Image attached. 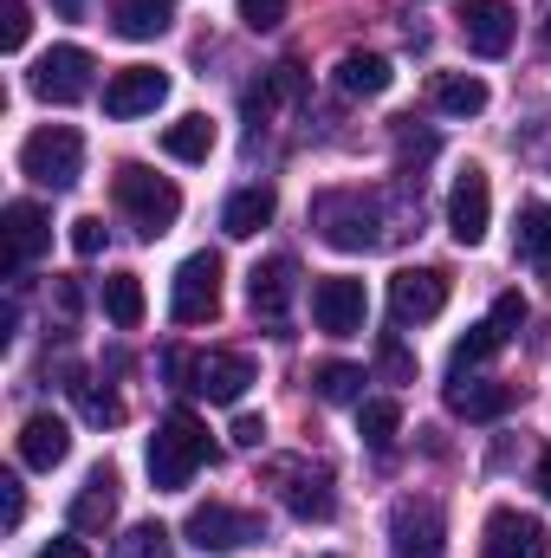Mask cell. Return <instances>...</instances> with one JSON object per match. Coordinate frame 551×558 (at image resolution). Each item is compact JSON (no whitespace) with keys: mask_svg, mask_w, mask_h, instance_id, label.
Wrapping results in <instances>:
<instances>
[{"mask_svg":"<svg viewBox=\"0 0 551 558\" xmlns=\"http://www.w3.org/2000/svg\"><path fill=\"white\" fill-rule=\"evenodd\" d=\"M513 247H519V260L539 279H551V202H526V208H519Z\"/></svg>","mask_w":551,"mask_h":558,"instance_id":"cell-24","label":"cell"},{"mask_svg":"<svg viewBox=\"0 0 551 558\" xmlns=\"http://www.w3.org/2000/svg\"><path fill=\"white\" fill-rule=\"evenodd\" d=\"M273 481H279V500H285L292 520H331V513H338V494H331V474H325V468L285 461Z\"/></svg>","mask_w":551,"mask_h":558,"instance_id":"cell-16","label":"cell"},{"mask_svg":"<svg viewBox=\"0 0 551 558\" xmlns=\"http://www.w3.org/2000/svg\"><path fill=\"white\" fill-rule=\"evenodd\" d=\"M311 390L325 403H364V371L357 364H318L311 371Z\"/></svg>","mask_w":551,"mask_h":558,"instance_id":"cell-30","label":"cell"},{"mask_svg":"<svg viewBox=\"0 0 551 558\" xmlns=\"http://www.w3.org/2000/svg\"><path fill=\"white\" fill-rule=\"evenodd\" d=\"M428 98H434L441 118H480V111H487V78H474V72H441V78L428 85Z\"/></svg>","mask_w":551,"mask_h":558,"instance_id":"cell-25","label":"cell"},{"mask_svg":"<svg viewBox=\"0 0 551 558\" xmlns=\"http://www.w3.org/2000/svg\"><path fill=\"white\" fill-rule=\"evenodd\" d=\"M279 20H285V0H241V26H254V33H273Z\"/></svg>","mask_w":551,"mask_h":558,"instance_id":"cell-38","label":"cell"},{"mask_svg":"<svg viewBox=\"0 0 551 558\" xmlns=\"http://www.w3.org/2000/svg\"><path fill=\"white\" fill-rule=\"evenodd\" d=\"M65 454H72V428H65L59 416H46V410H39V416L20 422V461H26V468L52 474Z\"/></svg>","mask_w":551,"mask_h":558,"instance_id":"cell-20","label":"cell"},{"mask_svg":"<svg viewBox=\"0 0 551 558\" xmlns=\"http://www.w3.org/2000/svg\"><path fill=\"white\" fill-rule=\"evenodd\" d=\"M311 228L338 254H370V247L390 241V215H383V202L370 189H325L311 202Z\"/></svg>","mask_w":551,"mask_h":558,"instance_id":"cell-1","label":"cell"},{"mask_svg":"<svg viewBox=\"0 0 551 558\" xmlns=\"http://www.w3.org/2000/svg\"><path fill=\"white\" fill-rule=\"evenodd\" d=\"M526 318H532V305H526L519 292H500V299H493V318H487V325H493L500 338H519V331H526Z\"/></svg>","mask_w":551,"mask_h":558,"instance_id":"cell-34","label":"cell"},{"mask_svg":"<svg viewBox=\"0 0 551 558\" xmlns=\"http://www.w3.org/2000/svg\"><path fill=\"white\" fill-rule=\"evenodd\" d=\"M26 33H33L26 0H0V46H7V52H20V46H26Z\"/></svg>","mask_w":551,"mask_h":558,"instance_id":"cell-35","label":"cell"},{"mask_svg":"<svg viewBox=\"0 0 551 558\" xmlns=\"http://www.w3.org/2000/svg\"><path fill=\"white\" fill-rule=\"evenodd\" d=\"M513 403H519V390L500 384V377H454L448 384V410L467 422H500Z\"/></svg>","mask_w":551,"mask_h":558,"instance_id":"cell-19","label":"cell"},{"mask_svg":"<svg viewBox=\"0 0 551 558\" xmlns=\"http://www.w3.org/2000/svg\"><path fill=\"white\" fill-rule=\"evenodd\" d=\"M162 98H169V72H156V65H124V72L105 85V118L131 124V118H149Z\"/></svg>","mask_w":551,"mask_h":558,"instance_id":"cell-14","label":"cell"},{"mask_svg":"<svg viewBox=\"0 0 551 558\" xmlns=\"http://www.w3.org/2000/svg\"><path fill=\"white\" fill-rule=\"evenodd\" d=\"M111 195H118V208H124V221L137 228L143 241H156V234H169V228H175V215H182V189H175L169 175H156V169H143V162H124V169L111 175Z\"/></svg>","mask_w":551,"mask_h":558,"instance_id":"cell-3","label":"cell"},{"mask_svg":"<svg viewBox=\"0 0 551 558\" xmlns=\"http://www.w3.org/2000/svg\"><path fill=\"white\" fill-rule=\"evenodd\" d=\"M441 305H448V274L403 267V274L390 279V318L396 325H428V318H441Z\"/></svg>","mask_w":551,"mask_h":558,"instance_id":"cell-13","label":"cell"},{"mask_svg":"<svg viewBox=\"0 0 551 558\" xmlns=\"http://www.w3.org/2000/svg\"><path fill=\"white\" fill-rule=\"evenodd\" d=\"M448 553V520L434 500L421 494H403L390 507V558H441Z\"/></svg>","mask_w":551,"mask_h":558,"instance_id":"cell-6","label":"cell"},{"mask_svg":"<svg viewBox=\"0 0 551 558\" xmlns=\"http://www.w3.org/2000/svg\"><path fill=\"white\" fill-rule=\"evenodd\" d=\"M539 39H546V52H551V13H546V26H539Z\"/></svg>","mask_w":551,"mask_h":558,"instance_id":"cell-45","label":"cell"},{"mask_svg":"<svg viewBox=\"0 0 551 558\" xmlns=\"http://www.w3.org/2000/svg\"><path fill=\"white\" fill-rule=\"evenodd\" d=\"M487 228H493V182H487L480 162H467V169L454 175V189H448V234H454L461 247H480Z\"/></svg>","mask_w":551,"mask_h":558,"instance_id":"cell-10","label":"cell"},{"mask_svg":"<svg viewBox=\"0 0 551 558\" xmlns=\"http://www.w3.org/2000/svg\"><path fill=\"white\" fill-rule=\"evenodd\" d=\"M396 85V65L383 59V52H344L338 59V92H351V98H383Z\"/></svg>","mask_w":551,"mask_h":558,"instance_id":"cell-23","label":"cell"},{"mask_svg":"<svg viewBox=\"0 0 551 558\" xmlns=\"http://www.w3.org/2000/svg\"><path fill=\"white\" fill-rule=\"evenodd\" d=\"M539 494L551 500V448H546V461H539Z\"/></svg>","mask_w":551,"mask_h":558,"instance_id":"cell-44","label":"cell"},{"mask_svg":"<svg viewBox=\"0 0 551 558\" xmlns=\"http://www.w3.org/2000/svg\"><path fill=\"white\" fill-rule=\"evenodd\" d=\"M105 318L118 331H137L143 325V279L137 274H111L105 279Z\"/></svg>","mask_w":551,"mask_h":558,"instance_id":"cell-29","label":"cell"},{"mask_svg":"<svg viewBox=\"0 0 551 558\" xmlns=\"http://www.w3.org/2000/svg\"><path fill=\"white\" fill-rule=\"evenodd\" d=\"M118 520V474L111 468H91L78 500H72V533H105Z\"/></svg>","mask_w":551,"mask_h":558,"instance_id":"cell-21","label":"cell"},{"mask_svg":"<svg viewBox=\"0 0 551 558\" xmlns=\"http://www.w3.org/2000/svg\"><path fill=\"white\" fill-rule=\"evenodd\" d=\"M279 215V195L267 182H254V189H241V195H228V208H221V228L234 234V241H254L267 221Z\"/></svg>","mask_w":551,"mask_h":558,"instance_id":"cell-22","label":"cell"},{"mask_svg":"<svg viewBox=\"0 0 551 558\" xmlns=\"http://www.w3.org/2000/svg\"><path fill=\"white\" fill-rule=\"evenodd\" d=\"M311 318H318L325 338H357V331L370 325V292H364V279H351V274L318 279V286H311Z\"/></svg>","mask_w":551,"mask_h":558,"instance_id":"cell-9","label":"cell"},{"mask_svg":"<svg viewBox=\"0 0 551 558\" xmlns=\"http://www.w3.org/2000/svg\"><path fill=\"white\" fill-rule=\"evenodd\" d=\"M169 312H175V325H208L221 312V254H188L175 267Z\"/></svg>","mask_w":551,"mask_h":558,"instance_id":"cell-8","label":"cell"},{"mask_svg":"<svg viewBox=\"0 0 551 558\" xmlns=\"http://www.w3.org/2000/svg\"><path fill=\"white\" fill-rule=\"evenodd\" d=\"M72 254H78V260H98V254H105V221H98V215H78V221H72Z\"/></svg>","mask_w":551,"mask_h":558,"instance_id":"cell-36","label":"cell"},{"mask_svg":"<svg viewBox=\"0 0 551 558\" xmlns=\"http://www.w3.org/2000/svg\"><path fill=\"white\" fill-rule=\"evenodd\" d=\"M201 461H215L208 428L188 416V410L162 416V428L149 435V481H156V494H182V487L195 481V468H201Z\"/></svg>","mask_w":551,"mask_h":558,"instance_id":"cell-2","label":"cell"},{"mask_svg":"<svg viewBox=\"0 0 551 558\" xmlns=\"http://www.w3.org/2000/svg\"><path fill=\"white\" fill-rule=\"evenodd\" d=\"M377 364H383V377H396V384H415V357L403 351V338H383V344H377Z\"/></svg>","mask_w":551,"mask_h":558,"instance_id":"cell-37","label":"cell"},{"mask_svg":"<svg viewBox=\"0 0 551 558\" xmlns=\"http://www.w3.org/2000/svg\"><path fill=\"white\" fill-rule=\"evenodd\" d=\"M325 558H338V553H325Z\"/></svg>","mask_w":551,"mask_h":558,"instance_id":"cell-46","label":"cell"},{"mask_svg":"<svg viewBox=\"0 0 551 558\" xmlns=\"http://www.w3.org/2000/svg\"><path fill=\"white\" fill-rule=\"evenodd\" d=\"M111 26L124 39H162L175 26V0H111Z\"/></svg>","mask_w":551,"mask_h":558,"instance_id":"cell-26","label":"cell"},{"mask_svg":"<svg viewBox=\"0 0 551 558\" xmlns=\"http://www.w3.org/2000/svg\"><path fill=\"white\" fill-rule=\"evenodd\" d=\"M169 371H175V377H188V390H195V397H208V403H241V397H247V384H254V364H247L241 351L169 357Z\"/></svg>","mask_w":551,"mask_h":558,"instance_id":"cell-7","label":"cell"},{"mask_svg":"<svg viewBox=\"0 0 551 558\" xmlns=\"http://www.w3.org/2000/svg\"><path fill=\"white\" fill-rule=\"evenodd\" d=\"M188 546L195 553H241V546H260L267 539V526H260V513H241V507H228V500H208V507H195L188 513Z\"/></svg>","mask_w":551,"mask_h":558,"instance_id":"cell-5","label":"cell"},{"mask_svg":"<svg viewBox=\"0 0 551 558\" xmlns=\"http://www.w3.org/2000/svg\"><path fill=\"white\" fill-rule=\"evenodd\" d=\"M72 390H78V410H85V422H98V428L124 422V403H118L111 390H98V384H72Z\"/></svg>","mask_w":551,"mask_h":558,"instance_id":"cell-33","label":"cell"},{"mask_svg":"<svg viewBox=\"0 0 551 558\" xmlns=\"http://www.w3.org/2000/svg\"><path fill=\"white\" fill-rule=\"evenodd\" d=\"M513 33H519V13L506 0H467L461 7V39L480 52V59H506L513 52Z\"/></svg>","mask_w":551,"mask_h":558,"instance_id":"cell-15","label":"cell"},{"mask_svg":"<svg viewBox=\"0 0 551 558\" xmlns=\"http://www.w3.org/2000/svg\"><path fill=\"white\" fill-rule=\"evenodd\" d=\"M26 85L46 105H78L91 92V52L85 46H52V52H39V65L26 72Z\"/></svg>","mask_w":551,"mask_h":558,"instance_id":"cell-11","label":"cell"},{"mask_svg":"<svg viewBox=\"0 0 551 558\" xmlns=\"http://www.w3.org/2000/svg\"><path fill=\"white\" fill-rule=\"evenodd\" d=\"M7 274H20V267H33L46 247H52V221H46V208L39 202H7Z\"/></svg>","mask_w":551,"mask_h":558,"instance_id":"cell-18","label":"cell"},{"mask_svg":"<svg viewBox=\"0 0 551 558\" xmlns=\"http://www.w3.org/2000/svg\"><path fill=\"white\" fill-rule=\"evenodd\" d=\"M52 13H59V20H78V13H85V0H52Z\"/></svg>","mask_w":551,"mask_h":558,"instance_id":"cell-43","label":"cell"},{"mask_svg":"<svg viewBox=\"0 0 551 558\" xmlns=\"http://www.w3.org/2000/svg\"><path fill=\"white\" fill-rule=\"evenodd\" d=\"M292 292H298V267H292L285 254H267V260L247 274V305H254V318H267V325H285Z\"/></svg>","mask_w":551,"mask_h":558,"instance_id":"cell-17","label":"cell"},{"mask_svg":"<svg viewBox=\"0 0 551 558\" xmlns=\"http://www.w3.org/2000/svg\"><path fill=\"white\" fill-rule=\"evenodd\" d=\"M20 169L39 182V189H72L85 175V137L72 124H46L20 143Z\"/></svg>","mask_w":551,"mask_h":558,"instance_id":"cell-4","label":"cell"},{"mask_svg":"<svg viewBox=\"0 0 551 558\" xmlns=\"http://www.w3.org/2000/svg\"><path fill=\"white\" fill-rule=\"evenodd\" d=\"M0 494H7V526H20V513H26V494H20V481L7 474V481H0Z\"/></svg>","mask_w":551,"mask_h":558,"instance_id":"cell-41","label":"cell"},{"mask_svg":"<svg viewBox=\"0 0 551 558\" xmlns=\"http://www.w3.org/2000/svg\"><path fill=\"white\" fill-rule=\"evenodd\" d=\"M500 344H506V338H500V331H493V325H474V331H467V338H461V344H454V377H467V371H474V364H487V357H493V351H500Z\"/></svg>","mask_w":551,"mask_h":558,"instance_id":"cell-31","label":"cell"},{"mask_svg":"<svg viewBox=\"0 0 551 558\" xmlns=\"http://www.w3.org/2000/svg\"><path fill=\"white\" fill-rule=\"evenodd\" d=\"M234 441H241V448H260V441H267V422H260V416H241V422H234Z\"/></svg>","mask_w":551,"mask_h":558,"instance_id":"cell-40","label":"cell"},{"mask_svg":"<svg viewBox=\"0 0 551 558\" xmlns=\"http://www.w3.org/2000/svg\"><path fill=\"white\" fill-rule=\"evenodd\" d=\"M39 558H91V553H85L78 539H52V546H46V553H39Z\"/></svg>","mask_w":551,"mask_h":558,"instance_id":"cell-42","label":"cell"},{"mask_svg":"<svg viewBox=\"0 0 551 558\" xmlns=\"http://www.w3.org/2000/svg\"><path fill=\"white\" fill-rule=\"evenodd\" d=\"M396 156H403V162H421V156H434V137L403 124V131H396Z\"/></svg>","mask_w":551,"mask_h":558,"instance_id":"cell-39","label":"cell"},{"mask_svg":"<svg viewBox=\"0 0 551 558\" xmlns=\"http://www.w3.org/2000/svg\"><path fill=\"white\" fill-rule=\"evenodd\" d=\"M396 428H403V410L390 403V397H364L357 403V435H364V448H396Z\"/></svg>","mask_w":551,"mask_h":558,"instance_id":"cell-28","label":"cell"},{"mask_svg":"<svg viewBox=\"0 0 551 558\" xmlns=\"http://www.w3.org/2000/svg\"><path fill=\"white\" fill-rule=\"evenodd\" d=\"M551 533L539 513H519V507H493L487 513V539H480V558H546Z\"/></svg>","mask_w":551,"mask_h":558,"instance_id":"cell-12","label":"cell"},{"mask_svg":"<svg viewBox=\"0 0 551 558\" xmlns=\"http://www.w3.org/2000/svg\"><path fill=\"white\" fill-rule=\"evenodd\" d=\"M162 149H169L175 162H208V156H215V124H208L201 111H188V118H175V124L162 131Z\"/></svg>","mask_w":551,"mask_h":558,"instance_id":"cell-27","label":"cell"},{"mask_svg":"<svg viewBox=\"0 0 551 558\" xmlns=\"http://www.w3.org/2000/svg\"><path fill=\"white\" fill-rule=\"evenodd\" d=\"M162 546H169V533L156 520H137L124 539H111V558H162Z\"/></svg>","mask_w":551,"mask_h":558,"instance_id":"cell-32","label":"cell"}]
</instances>
